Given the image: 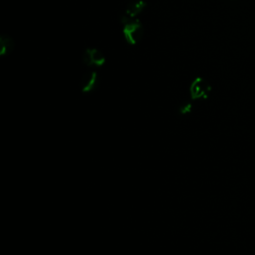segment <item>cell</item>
<instances>
[{
    "label": "cell",
    "instance_id": "6da1fadb",
    "mask_svg": "<svg viewBox=\"0 0 255 255\" xmlns=\"http://www.w3.org/2000/svg\"><path fill=\"white\" fill-rule=\"evenodd\" d=\"M120 20L123 24V34L126 41L130 45L137 44L143 36V27L140 22L126 15H123Z\"/></svg>",
    "mask_w": 255,
    "mask_h": 255
},
{
    "label": "cell",
    "instance_id": "7a4b0ae2",
    "mask_svg": "<svg viewBox=\"0 0 255 255\" xmlns=\"http://www.w3.org/2000/svg\"><path fill=\"white\" fill-rule=\"evenodd\" d=\"M211 91L210 84L203 78H195L190 85L189 92L193 100L197 99H206Z\"/></svg>",
    "mask_w": 255,
    "mask_h": 255
},
{
    "label": "cell",
    "instance_id": "3957f363",
    "mask_svg": "<svg viewBox=\"0 0 255 255\" xmlns=\"http://www.w3.org/2000/svg\"><path fill=\"white\" fill-rule=\"evenodd\" d=\"M105 56L96 48H87L83 53V62L89 67H101L105 64Z\"/></svg>",
    "mask_w": 255,
    "mask_h": 255
},
{
    "label": "cell",
    "instance_id": "277c9868",
    "mask_svg": "<svg viewBox=\"0 0 255 255\" xmlns=\"http://www.w3.org/2000/svg\"><path fill=\"white\" fill-rule=\"evenodd\" d=\"M98 84V74L95 71H89L83 74L80 80V88L82 92H92Z\"/></svg>",
    "mask_w": 255,
    "mask_h": 255
},
{
    "label": "cell",
    "instance_id": "5b68a950",
    "mask_svg": "<svg viewBox=\"0 0 255 255\" xmlns=\"http://www.w3.org/2000/svg\"><path fill=\"white\" fill-rule=\"evenodd\" d=\"M146 3L142 0H134L131 1L128 4L126 11H125V15L128 18H135V16H137L138 14H140L143 9L145 8Z\"/></svg>",
    "mask_w": 255,
    "mask_h": 255
},
{
    "label": "cell",
    "instance_id": "8992f818",
    "mask_svg": "<svg viewBox=\"0 0 255 255\" xmlns=\"http://www.w3.org/2000/svg\"><path fill=\"white\" fill-rule=\"evenodd\" d=\"M15 43L14 40L6 34H3L0 36V55L6 56L9 55L13 49H14Z\"/></svg>",
    "mask_w": 255,
    "mask_h": 255
},
{
    "label": "cell",
    "instance_id": "52a82bcc",
    "mask_svg": "<svg viewBox=\"0 0 255 255\" xmlns=\"http://www.w3.org/2000/svg\"><path fill=\"white\" fill-rule=\"evenodd\" d=\"M191 109H192L191 103L185 102V103H183V104L180 105V107H179V112H180V114H187V113H189V112L191 111Z\"/></svg>",
    "mask_w": 255,
    "mask_h": 255
}]
</instances>
